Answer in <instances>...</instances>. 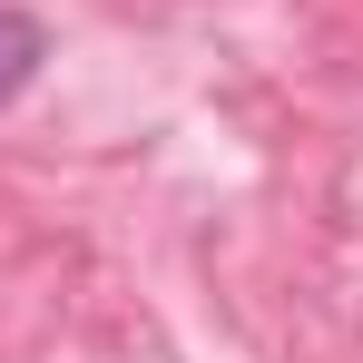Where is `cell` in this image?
Listing matches in <instances>:
<instances>
[{
	"label": "cell",
	"instance_id": "1",
	"mask_svg": "<svg viewBox=\"0 0 363 363\" xmlns=\"http://www.w3.org/2000/svg\"><path fill=\"white\" fill-rule=\"evenodd\" d=\"M40 60H50V30H40L30 10H0V108L40 79Z\"/></svg>",
	"mask_w": 363,
	"mask_h": 363
}]
</instances>
